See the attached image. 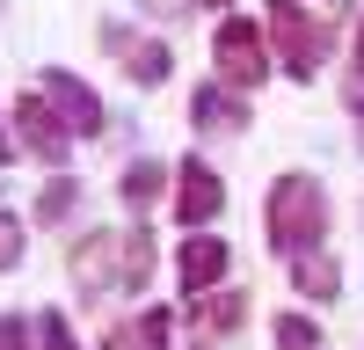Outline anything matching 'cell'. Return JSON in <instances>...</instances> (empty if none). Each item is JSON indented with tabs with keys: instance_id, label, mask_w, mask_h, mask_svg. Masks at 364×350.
Instances as JSON below:
<instances>
[{
	"instance_id": "6da1fadb",
	"label": "cell",
	"mask_w": 364,
	"mask_h": 350,
	"mask_svg": "<svg viewBox=\"0 0 364 350\" xmlns=\"http://www.w3.org/2000/svg\"><path fill=\"white\" fill-rule=\"evenodd\" d=\"M262 226H269V248L277 255H306L321 248V233H328V190L314 183V175H277L262 197Z\"/></svg>"
},
{
	"instance_id": "7a4b0ae2",
	"label": "cell",
	"mask_w": 364,
	"mask_h": 350,
	"mask_svg": "<svg viewBox=\"0 0 364 350\" xmlns=\"http://www.w3.org/2000/svg\"><path fill=\"white\" fill-rule=\"evenodd\" d=\"M262 22H269V44H277L284 73H291V80H314V73H321V51H328V29L306 15V0H269Z\"/></svg>"
},
{
	"instance_id": "3957f363",
	"label": "cell",
	"mask_w": 364,
	"mask_h": 350,
	"mask_svg": "<svg viewBox=\"0 0 364 350\" xmlns=\"http://www.w3.org/2000/svg\"><path fill=\"white\" fill-rule=\"evenodd\" d=\"M211 58H219V80L240 88V95H255L269 80V44H262V22L255 15H226L219 37H211Z\"/></svg>"
},
{
	"instance_id": "277c9868",
	"label": "cell",
	"mask_w": 364,
	"mask_h": 350,
	"mask_svg": "<svg viewBox=\"0 0 364 350\" xmlns=\"http://www.w3.org/2000/svg\"><path fill=\"white\" fill-rule=\"evenodd\" d=\"M15 146L29 161H44V168H66V154H73V132H66V117L51 110V95L37 88V95H15Z\"/></svg>"
},
{
	"instance_id": "5b68a950",
	"label": "cell",
	"mask_w": 364,
	"mask_h": 350,
	"mask_svg": "<svg viewBox=\"0 0 364 350\" xmlns=\"http://www.w3.org/2000/svg\"><path fill=\"white\" fill-rule=\"evenodd\" d=\"M117 277H124V233L87 226L73 241V285L87 292V299H102V292H117Z\"/></svg>"
},
{
	"instance_id": "8992f818",
	"label": "cell",
	"mask_w": 364,
	"mask_h": 350,
	"mask_svg": "<svg viewBox=\"0 0 364 350\" xmlns=\"http://www.w3.org/2000/svg\"><path fill=\"white\" fill-rule=\"evenodd\" d=\"M219 212H226V183H219V168H211L204 154L182 161V168H175V219L190 226V233H204Z\"/></svg>"
},
{
	"instance_id": "52a82bcc",
	"label": "cell",
	"mask_w": 364,
	"mask_h": 350,
	"mask_svg": "<svg viewBox=\"0 0 364 350\" xmlns=\"http://www.w3.org/2000/svg\"><path fill=\"white\" fill-rule=\"evenodd\" d=\"M102 51H117V66H124L139 88H161V80L175 73V51H168L161 37H132L124 22H102Z\"/></svg>"
},
{
	"instance_id": "ba28073f",
	"label": "cell",
	"mask_w": 364,
	"mask_h": 350,
	"mask_svg": "<svg viewBox=\"0 0 364 350\" xmlns=\"http://www.w3.org/2000/svg\"><path fill=\"white\" fill-rule=\"evenodd\" d=\"M37 88H44V95H51V110L66 117V132H73V139H80V132L95 139V132L109 124V117H102V95H95V88H87V80H73L66 66H51V73H44Z\"/></svg>"
},
{
	"instance_id": "9c48e42d",
	"label": "cell",
	"mask_w": 364,
	"mask_h": 350,
	"mask_svg": "<svg viewBox=\"0 0 364 350\" xmlns=\"http://www.w3.org/2000/svg\"><path fill=\"white\" fill-rule=\"evenodd\" d=\"M190 124H197V139H233L240 124H248V95L226 88V80H204L190 95Z\"/></svg>"
},
{
	"instance_id": "30bf717a",
	"label": "cell",
	"mask_w": 364,
	"mask_h": 350,
	"mask_svg": "<svg viewBox=\"0 0 364 350\" xmlns=\"http://www.w3.org/2000/svg\"><path fill=\"white\" fill-rule=\"evenodd\" d=\"M219 277H226V241L219 233H190L182 241V292L204 299V292H219Z\"/></svg>"
},
{
	"instance_id": "8fae6325",
	"label": "cell",
	"mask_w": 364,
	"mask_h": 350,
	"mask_svg": "<svg viewBox=\"0 0 364 350\" xmlns=\"http://www.w3.org/2000/svg\"><path fill=\"white\" fill-rule=\"evenodd\" d=\"M291 285H299V299H336L343 292V262L336 255H321V248H306V255H291Z\"/></svg>"
},
{
	"instance_id": "7c38bea8",
	"label": "cell",
	"mask_w": 364,
	"mask_h": 350,
	"mask_svg": "<svg viewBox=\"0 0 364 350\" xmlns=\"http://www.w3.org/2000/svg\"><path fill=\"white\" fill-rule=\"evenodd\" d=\"M240 314H248V292H204V299H190V321H197V329L204 336H233L240 329Z\"/></svg>"
},
{
	"instance_id": "4fadbf2b",
	"label": "cell",
	"mask_w": 364,
	"mask_h": 350,
	"mask_svg": "<svg viewBox=\"0 0 364 350\" xmlns=\"http://www.w3.org/2000/svg\"><path fill=\"white\" fill-rule=\"evenodd\" d=\"M146 285H154V233L132 226L124 233V277H117V292H146Z\"/></svg>"
},
{
	"instance_id": "5bb4252c",
	"label": "cell",
	"mask_w": 364,
	"mask_h": 350,
	"mask_svg": "<svg viewBox=\"0 0 364 350\" xmlns=\"http://www.w3.org/2000/svg\"><path fill=\"white\" fill-rule=\"evenodd\" d=\"M168 175H175V168H161V161H132L117 190H124V204H139V212H146V204H154V197L168 190Z\"/></svg>"
},
{
	"instance_id": "9a60e30c",
	"label": "cell",
	"mask_w": 364,
	"mask_h": 350,
	"mask_svg": "<svg viewBox=\"0 0 364 350\" xmlns=\"http://www.w3.org/2000/svg\"><path fill=\"white\" fill-rule=\"evenodd\" d=\"M73 204H80V183H73V175H51V190L37 197V212H29V226H58V219L73 212Z\"/></svg>"
},
{
	"instance_id": "2e32d148",
	"label": "cell",
	"mask_w": 364,
	"mask_h": 350,
	"mask_svg": "<svg viewBox=\"0 0 364 350\" xmlns=\"http://www.w3.org/2000/svg\"><path fill=\"white\" fill-rule=\"evenodd\" d=\"M269 336H277V350H321V329H314L306 314H277Z\"/></svg>"
},
{
	"instance_id": "e0dca14e",
	"label": "cell",
	"mask_w": 364,
	"mask_h": 350,
	"mask_svg": "<svg viewBox=\"0 0 364 350\" xmlns=\"http://www.w3.org/2000/svg\"><path fill=\"white\" fill-rule=\"evenodd\" d=\"M29 329H37V350H80V343H73V329H66V314H58V307L29 314Z\"/></svg>"
},
{
	"instance_id": "ac0fdd59",
	"label": "cell",
	"mask_w": 364,
	"mask_h": 350,
	"mask_svg": "<svg viewBox=\"0 0 364 350\" xmlns=\"http://www.w3.org/2000/svg\"><path fill=\"white\" fill-rule=\"evenodd\" d=\"M29 255V226L15 212H0V270H15V262Z\"/></svg>"
},
{
	"instance_id": "d6986e66",
	"label": "cell",
	"mask_w": 364,
	"mask_h": 350,
	"mask_svg": "<svg viewBox=\"0 0 364 350\" xmlns=\"http://www.w3.org/2000/svg\"><path fill=\"white\" fill-rule=\"evenodd\" d=\"M29 343H37V329L22 314H0V350H29Z\"/></svg>"
},
{
	"instance_id": "ffe728a7",
	"label": "cell",
	"mask_w": 364,
	"mask_h": 350,
	"mask_svg": "<svg viewBox=\"0 0 364 350\" xmlns=\"http://www.w3.org/2000/svg\"><path fill=\"white\" fill-rule=\"evenodd\" d=\"M139 8H146V15H161V22H175V15H190L197 0H139Z\"/></svg>"
},
{
	"instance_id": "44dd1931",
	"label": "cell",
	"mask_w": 364,
	"mask_h": 350,
	"mask_svg": "<svg viewBox=\"0 0 364 350\" xmlns=\"http://www.w3.org/2000/svg\"><path fill=\"white\" fill-rule=\"evenodd\" d=\"M350 66H357V80H364V22H357V44H350Z\"/></svg>"
},
{
	"instance_id": "7402d4cb",
	"label": "cell",
	"mask_w": 364,
	"mask_h": 350,
	"mask_svg": "<svg viewBox=\"0 0 364 350\" xmlns=\"http://www.w3.org/2000/svg\"><path fill=\"white\" fill-rule=\"evenodd\" d=\"M350 117H357V146H364V95H357V102H350Z\"/></svg>"
},
{
	"instance_id": "603a6c76",
	"label": "cell",
	"mask_w": 364,
	"mask_h": 350,
	"mask_svg": "<svg viewBox=\"0 0 364 350\" xmlns=\"http://www.w3.org/2000/svg\"><path fill=\"white\" fill-rule=\"evenodd\" d=\"M8 154H15V139H8V132H0V161H8Z\"/></svg>"
},
{
	"instance_id": "cb8c5ba5",
	"label": "cell",
	"mask_w": 364,
	"mask_h": 350,
	"mask_svg": "<svg viewBox=\"0 0 364 350\" xmlns=\"http://www.w3.org/2000/svg\"><path fill=\"white\" fill-rule=\"evenodd\" d=\"M204 8H226V0H204Z\"/></svg>"
},
{
	"instance_id": "d4e9b609",
	"label": "cell",
	"mask_w": 364,
	"mask_h": 350,
	"mask_svg": "<svg viewBox=\"0 0 364 350\" xmlns=\"http://www.w3.org/2000/svg\"><path fill=\"white\" fill-rule=\"evenodd\" d=\"M321 8H336V0H321Z\"/></svg>"
},
{
	"instance_id": "484cf974",
	"label": "cell",
	"mask_w": 364,
	"mask_h": 350,
	"mask_svg": "<svg viewBox=\"0 0 364 350\" xmlns=\"http://www.w3.org/2000/svg\"><path fill=\"white\" fill-rule=\"evenodd\" d=\"M197 350H204V343H197Z\"/></svg>"
}]
</instances>
